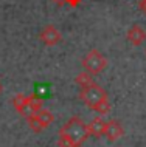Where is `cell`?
<instances>
[{"label":"cell","mask_w":146,"mask_h":147,"mask_svg":"<svg viewBox=\"0 0 146 147\" xmlns=\"http://www.w3.org/2000/svg\"><path fill=\"white\" fill-rule=\"evenodd\" d=\"M90 136L87 124L79 116H72L58 132V147H81Z\"/></svg>","instance_id":"6da1fadb"},{"label":"cell","mask_w":146,"mask_h":147,"mask_svg":"<svg viewBox=\"0 0 146 147\" xmlns=\"http://www.w3.org/2000/svg\"><path fill=\"white\" fill-rule=\"evenodd\" d=\"M79 99L82 104L87 105L90 110L96 112L100 116H104L110 112V102L107 98V91L98 84H90L87 87H82L79 91Z\"/></svg>","instance_id":"7a4b0ae2"},{"label":"cell","mask_w":146,"mask_h":147,"mask_svg":"<svg viewBox=\"0 0 146 147\" xmlns=\"http://www.w3.org/2000/svg\"><path fill=\"white\" fill-rule=\"evenodd\" d=\"M81 65H82V68H84V71H89L90 74H100L106 70V67H107V59L103 56L101 51L93 48L84 56Z\"/></svg>","instance_id":"3957f363"},{"label":"cell","mask_w":146,"mask_h":147,"mask_svg":"<svg viewBox=\"0 0 146 147\" xmlns=\"http://www.w3.org/2000/svg\"><path fill=\"white\" fill-rule=\"evenodd\" d=\"M39 40L44 43L45 47H56L62 40V34L54 25H45L39 33Z\"/></svg>","instance_id":"277c9868"},{"label":"cell","mask_w":146,"mask_h":147,"mask_svg":"<svg viewBox=\"0 0 146 147\" xmlns=\"http://www.w3.org/2000/svg\"><path fill=\"white\" fill-rule=\"evenodd\" d=\"M124 135V129L120 124V121L117 119H110L106 122V129H104V136L109 142H115Z\"/></svg>","instance_id":"5b68a950"},{"label":"cell","mask_w":146,"mask_h":147,"mask_svg":"<svg viewBox=\"0 0 146 147\" xmlns=\"http://www.w3.org/2000/svg\"><path fill=\"white\" fill-rule=\"evenodd\" d=\"M126 39H128V42L131 43L132 47H141L146 42V31L143 30V26H140L135 23V25H132L131 28L128 30Z\"/></svg>","instance_id":"8992f818"},{"label":"cell","mask_w":146,"mask_h":147,"mask_svg":"<svg viewBox=\"0 0 146 147\" xmlns=\"http://www.w3.org/2000/svg\"><path fill=\"white\" fill-rule=\"evenodd\" d=\"M104 129H106V121H103L101 116L98 118H93L92 121L87 124V130H89V135L93 138H101L104 136Z\"/></svg>","instance_id":"52a82bcc"},{"label":"cell","mask_w":146,"mask_h":147,"mask_svg":"<svg viewBox=\"0 0 146 147\" xmlns=\"http://www.w3.org/2000/svg\"><path fill=\"white\" fill-rule=\"evenodd\" d=\"M13 107L16 109V112H17L20 116L23 118H28L30 116V112H28V102H26V96L23 93H17L16 96L13 98Z\"/></svg>","instance_id":"ba28073f"},{"label":"cell","mask_w":146,"mask_h":147,"mask_svg":"<svg viewBox=\"0 0 146 147\" xmlns=\"http://www.w3.org/2000/svg\"><path fill=\"white\" fill-rule=\"evenodd\" d=\"M26 102H28V112H30V116L31 115H36L39 110H42V105H44V99L41 96H37L36 93L26 96Z\"/></svg>","instance_id":"9c48e42d"},{"label":"cell","mask_w":146,"mask_h":147,"mask_svg":"<svg viewBox=\"0 0 146 147\" xmlns=\"http://www.w3.org/2000/svg\"><path fill=\"white\" fill-rule=\"evenodd\" d=\"M36 116H37L39 122H41V125L44 127V129H47V127H50V125L54 122V115L51 113L50 110H47V109L39 110V112L36 113Z\"/></svg>","instance_id":"30bf717a"},{"label":"cell","mask_w":146,"mask_h":147,"mask_svg":"<svg viewBox=\"0 0 146 147\" xmlns=\"http://www.w3.org/2000/svg\"><path fill=\"white\" fill-rule=\"evenodd\" d=\"M92 76H93V74H90L89 71H82V73H79L76 78H75V82H76V84L82 88V87H87V85H90V84L95 82Z\"/></svg>","instance_id":"8fae6325"},{"label":"cell","mask_w":146,"mask_h":147,"mask_svg":"<svg viewBox=\"0 0 146 147\" xmlns=\"http://www.w3.org/2000/svg\"><path fill=\"white\" fill-rule=\"evenodd\" d=\"M26 122H28V125H30V129L33 130L34 133H41L42 130H44V127L41 125V122H39V119L36 115H31V116L26 118Z\"/></svg>","instance_id":"7c38bea8"},{"label":"cell","mask_w":146,"mask_h":147,"mask_svg":"<svg viewBox=\"0 0 146 147\" xmlns=\"http://www.w3.org/2000/svg\"><path fill=\"white\" fill-rule=\"evenodd\" d=\"M81 2H82V0H67L65 5H69V6H72V8H76L78 5H81Z\"/></svg>","instance_id":"4fadbf2b"},{"label":"cell","mask_w":146,"mask_h":147,"mask_svg":"<svg viewBox=\"0 0 146 147\" xmlns=\"http://www.w3.org/2000/svg\"><path fill=\"white\" fill-rule=\"evenodd\" d=\"M139 9L146 16V0H140V2H139Z\"/></svg>","instance_id":"5bb4252c"},{"label":"cell","mask_w":146,"mask_h":147,"mask_svg":"<svg viewBox=\"0 0 146 147\" xmlns=\"http://www.w3.org/2000/svg\"><path fill=\"white\" fill-rule=\"evenodd\" d=\"M51 2L54 3V5H58V6H64L65 5V2L67 0H51Z\"/></svg>","instance_id":"9a60e30c"},{"label":"cell","mask_w":146,"mask_h":147,"mask_svg":"<svg viewBox=\"0 0 146 147\" xmlns=\"http://www.w3.org/2000/svg\"><path fill=\"white\" fill-rule=\"evenodd\" d=\"M0 91H2V84H0Z\"/></svg>","instance_id":"2e32d148"},{"label":"cell","mask_w":146,"mask_h":147,"mask_svg":"<svg viewBox=\"0 0 146 147\" xmlns=\"http://www.w3.org/2000/svg\"><path fill=\"white\" fill-rule=\"evenodd\" d=\"M145 54H146V50H145Z\"/></svg>","instance_id":"e0dca14e"}]
</instances>
